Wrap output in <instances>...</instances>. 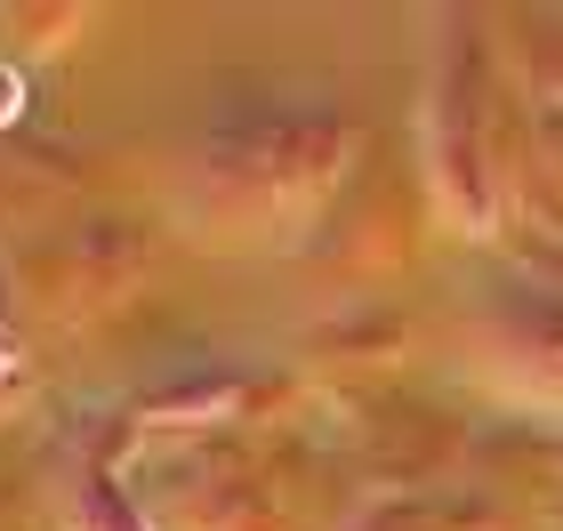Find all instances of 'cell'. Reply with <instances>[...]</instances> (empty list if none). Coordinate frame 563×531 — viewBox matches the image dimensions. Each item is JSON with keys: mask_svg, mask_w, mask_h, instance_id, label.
I'll use <instances>...</instances> for the list:
<instances>
[{"mask_svg": "<svg viewBox=\"0 0 563 531\" xmlns=\"http://www.w3.org/2000/svg\"><path fill=\"white\" fill-rule=\"evenodd\" d=\"M16 97H24V89H16V73H9V65H0V121H9V113H16Z\"/></svg>", "mask_w": 563, "mask_h": 531, "instance_id": "6da1fadb", "label": "cell"}]
</instances>
